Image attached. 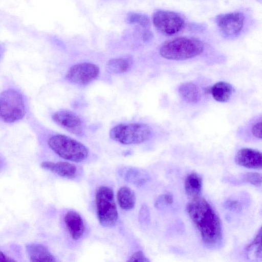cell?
<instances>
[{
	"label": "cell",
	"mask_w": 262,
	"mask_h": 262,
	"mask_svg": "<svg viewBox=\"0 0 262 262\" xmlns=\"http://www.w3.org/2000/svg\"><path fill=\"white\" fill-rule=\"evenodd\" d=\"M186 210L204 244L209 247L219 245L222 239L221 220L210 204L199 196L187 203Z\"/></svg>",
	"instance_id": "cell-1"
},
{
	"label": "cell",
	"mask_w": 262,
	"mask_h": 262,
	"mask_svg": "<svg viewBox=\"0 0 262 262\" xmlns=\"http://www.w3.org/2000/svg\"><path fill=\"white\" fill-rule=\"evenodd\" d=\"M204 49V43L199 39L179 37L164 42L159 52L161 56L165 59L183 60L199 56Z\"/></svg>",
	"instance_id": "cell-2"
},
{
	"label": "cell",
	"mask_w": 262,
	"mask_h": 262,
	"mask_svg": "<svg viewBox=\"0 0 262 262\" xmlns=\"http://www.w3.org/2000/svg\"><path fill=\"white\" fill-rule=\"evenodd\" d=\"M48 145L57 155L70 161L81 162L88 156L89 151L86 146L65 135L52 136L48 140Z\"/></svg>",
	"instance_id": "cell-3"
},
{
	"label": "cell",
	"mask_w": 262,
	"mask_h": 262,
	"mask_svg": "<svg viewBox=\"0 0 262 262\" xmlns=\"http://www.w3.org/2000/svg\"><path fill=\"white\" fill-rule=\"evenodd\" d=\"M95 199L96 213L100 224L104 227L115 226L118 213L113 189L108 186H100L97 190Z\"/></svg>",
	"instance_id": "cell-4"
},
{
	"label": "cell",
	"mask_w": 262,
	"mask_h": 262,
	"mask_svg": "<svg viewBox=\"0 0 262 262\" xmlns=\"http://www.w3.org/2000/svg\"><path fill=\"white\" fill-rule=\"evenodd\" d=\"M151 134L150 127L144 123L120 124L111 129L110 137L122 144H138L148 140Z\"/></svg>",
	"instance_id": "cell-5"
},
{
	"label": "cell",
	"mask_w": 262,
	"mask_h": 262,
	"mask_svg": "<svg viewBox=\"0 0 262 262\" xmlns=\"http://www.w3.org/2000/svg\"><path fill=\"white\" fill-rule=\"evenodd\" d=\"M25 114V105L22 95L13 89H8L0 94V118L6 122L22 119Z\"/></svg>",
	"instance_id": "cell-6"
},
{
	"label": "cell",
	"mask_w": 262,
	"mask_h": 262,
	"mask_svg": "<svg viewBox=\"0 0 262 262\" xmlns=\"http://www.w3.org/2000/svg\"><path fill=\"white\" fill-rule=\"evenodd\" d=\"M152 23L159 32L168 36L178 33L185 26L184 20L180 15L174 12L161 10L155 12Z\"/></svg>",
	"instance_id": "cell-7"
},
{
	"label": "cell",
	"mask_w": 262,
	"mask_h": 262,
	"mask_svg": "<svg viewBox=\"0 0 262 262\" xmlns=\"http://www.w3.org/2000/svg\"><path fill=\"white\" fill-rule=\"evenodd\" d=\"M99 67L92 63L83 62L72 66L66 75L71 83L84 86L96 79L99 75Z\"/></svg>",
	"instance_id": "cell-8"
},
{
	"label": "cell",
	"mask_w": 262,
	"mask_h": 262,
	"mask_svg": "<svg viewBox=\"0 0 262 262\" xmlns=\"http://www.w3.org/2000/svg\"><path fill=\"white\" fill-rule=\"evenodd\" d=\"M245 17L239 12L222 14L216 17V23L221 32L226 36H237L244 25Z\"/></svg>",
	"instance_id": "cell-9"
},
{
	"label": "cell",
	"mask_w": 262,
	"mask_h": 262,
	"mask_svg": "<svg viewBox=\"0 0 262 262\" xmlns=\"http://www.w3.org/2000/svg\"><path fill=\"white\" fill-rule=\"evenodd\" d=\"M52 118L57 125L72 134L80 136L83 133L84 123L74 112L60 111L54 113Z\"/></svg>",
	"instance_id": "cell-10"
},
{
	"label": "cell",
	"mask_w": 262,
	"mask_h": 262,
	"mask_svg": "<svg viewBox=\"0 0 262 262\" xmlns=\"http://www.w3.org/2000/svg\"><path fill=\"white\" fill-rule=\"evenodd\" d=\"M234 160L236 164L247 168L261 169L262 167L261 153L252 148L240 149L236 154Z\"/></svg>",
	"instance_id": "cell-11"
},
{
	"label": "cell",
	"mask_w": 262,
	"mask_h": 262,
	"mask_svg": "<svg viewBox=\"0 0 262 262\" xmlns=\"http://www.w3.org/2000/svg\"><path fill=\"white\" fill-rule=\"evenodd\" d=\"M40 166L44 169L67 179L74 178L78 173L76 166L68 162L45 161L41 163Z\"/></svg>",
	"instance_id": "cell-12"
},
{
	"label": "cell",
	"mask_w": 262,
	"mask_h": 262,
	"mask_svg": "<svg viewBox=\"0 0 262 262\" xmlns=\"http://www.w3.org/2000/svg\"><path fill=\"white\" fill-rule=\"evenodd\" d=\"M64 222L72 239L77 241L83 236L84 224L80 214L74 211H69L64 215Z\"/></svg>",
	"instance_id": "cell-13"
},
{
	"label": "cell",
	"mask_w": 262,
	"mask_h": 262,
	"mask_svg": "<svg viewBox=\"0 0 262 262\" xmlns=\"http://www.w3.org/2000/svg\"><path fill=\"white\" fill-rule=\"evenodd\" d=\"M26 249L30 261L53 262L56 261L55 257L48 248L42 244H28L26 245Z\"/></svg>",
	"instance_id": "cell-14"
},
{
	"label": "cell",
	"mask_w": 262,
	"mask_h": 262,
	"mask_svg": "<svg viewBox=\"0 0 262 262\" xmlns=\"http://www.w3.org/2000/svg\"><path fill=\"white\" fill-rule=\"evenodd\" d=\"M119 172L126 181L136 186H142L149 180V176L145 171L135 167H125Z\"/></svg>",
	"instance_id": "cell-15"
},
{
	"label": "cell",
	"mask_w": 262,
	"mask_h": 262,
	"mask_svg": "<svg viewBox=\"0 0 262 262\" xmlns=\"http://www.w3.org/2000/svg\"><path fill=\"white\" fill-rule=\"evenodd\" d=\"M202 185L203 180L200 175L195 172L188 174L184 183L186 194L191 199L199 197L202 191Z\"/></svg>",
	"instance_id": "cell-16"
},
{
	"label": "cell",
	"mask_w": 262,
	"mask_h": 262,
	"mask_svg": "<svg viewBox=\"0 0 262 262\" xmlns=\"http://www.w3.org/2000/svg\"><path fill=\"white\" fill-rule=\"evenodd\" d=\"M233 92L231 84L224 82L220 81L213 84L210 89V92L215 100L220 102L228 101Z\"/></svg>",
	"instance_id": "cell-17"
},
{
	"label": "cell",
	"mask_w": 262,
	"mask_h": 262,
	"mask_svg": "<svg viewBox=\"0 0 262 262\" xmlns=\"http://www.w3.org/2000/svg\"><path fill=\"white\" fill-rule=\"evenodd\" d=\"M178 91L181 97L189 103H196L201 99L200 89L197 85L192 82H185L181 84Z\"/></svg>",
	"instance_id": "cell-18"
},
{
	"label": "cell",
	"mask_w": 262,
	"mask_h": 262,
	"mask_svg": "<svg viewBox=\"0 0 262 262\" xmlns=\"http://www.w3.org/2000/svg\"><path fill=\"white\" fill-rule=\"evenodd\" d=\"M117 201L119 206L124 210L133 209L136 205L135 192L127 186L121 187L117 192Z\"/></svg>",
	"instance_id": "cell-19"
},
{
	"label": "cell",
	"mask_w": 262,
	"mask_h": 262,
	"mask_svg": "<svg viewBox=\"0 0 262 262\" xmlns=\"http://www.w3.org/2000/svg\"><path fill=\"white\" fill-rule=\"evenodd\" d=\"M132 59L130 57L117 58L110 60L106 66L108 72L121 74L127 72L132 68Z\"/></svg>",
	"instance_id": "cell-20"
},
{
	"label": "cell",
	"mask_w": 262,
	"mask_h": 262,
	"mask_svg": "<svg viewBox=\"0 0 262 262\" xmlns=\"http://www.w3.org/2000/svg\"><path fill=\"white\" fill-rule=\"evenodd\" d=\"M261 229L260 228L253 241L245 248V251L248 258H261Z\"/></svg>",
	"instance_id": "cell-21"
},
{
	"label": "cell",
	"mask_w": 262,
	"mask_h": 262,
	"mask_svg": "<svg viewBox=\"0 0 262 262\" xmlns=\"http://www.w3.org/2000/svg\"><path fill=\"white\" fill-rule=\"evenodd\" d=\"M127 21L131 24H136L144 28H148L150 22L148 17L144 14L137 13H130L127 16Z\"/></svg>",
	"instance_id": "cell-22"
},
{
	"label": "cell",
	"mask_w": 262,
	"mask_h": 262,
	"mask_svg": "<svg viewBox=\"0 0 262 262\" xmlns=\"http://www.w3.org/2000/svg\"><path fill=\"white\" fill-rule=\"evenodd\" d=\"M243 180L255 186H260L261 185V175L258 172L246 173L243 176Z\"/></svg>",
	"instance_id": "cell-23"
},
{
	"label": "cell",
	"mask_w": 262,
	"mask_h": 262,
	"mask_svg": "<svg viewBox=\"0 0 262 262\" xmlns=\"http://www.w3.org/2000/svg\"><path fill=\"white\" fill-rule=\"evenodd\" d=\"M173 202L172 195L169 193H165L158 198L155 204L157 208H161L171 205Z\"/></svg>",
	"instance_id": "cell-24"
},
{
	"label": "cell",
	"mask_w": 262,
	"mask_h": 262,
	"mask_svg": "<svg viewBox=\"0 0 262 262\" xmlns=\"http://www.w3.org/2000/svg\"><path fill=\"white\" fill-rule=\"evenodd\" d=\"M149 259L145 255L142 251H138L134 252L128 259L127 261H140L148 262Z\"/></svg>",
	"instance_id": "cell-25"
},
{
	"label": "cell",
	"mask_w": 262,
	"mask_h": 262,
	"mask_svg": "<svg viewBox=\"0 0 262 262\" xmlns=\"http://www.w3.org/2000/svg\"><path fill=\"white\" fill-rule=\"evenodd\" d=\"M224 205L226 208L233 211L239 212L242 208L240 203L236 200H228L225 202Z\"/></svg>",
	"instance_id": "cell-26"
},
{
	"label": "cell",
	"mask_w": 262,
	"mask_h": 262,
	"mask_svg": "<svg viewBox=\"0 0 262 262\" xmlns=\"http://www.w3.org/2000/svg\"><path fill=\"white\" fill-rule=\"evenodd\" d=\"M251 133L255 137L261 138V122L259 121L255 123L251 128Z\"/></svg>",
	"instance_id": "cell-27"
},
{
	"label": "cell",
	"mask_w": 262,
	"mask_h": 262,
	"mask_svg": "<svg viewBox=\"0 0 262 262\" xmlns=\"http://www.w3.org/2000/svg\"><path fill=\"white\" fill-rule=\"evenodd\" d=\"M149 210L146 206H143L140 209V218L141 219V221L144 222V223H146L148 221V219L149 218Z\"/></svg>",
	"instance_id": "cell-28"
},
{
	"label": "cell",
	"mask_w": 262,
	"mask_h": 262,
	"mask_svg": "<svg viewBox=\"0 0 262 262\" xmlns=\"http://www.w3.org/2000/svg\"><path fill=\"white\" fill-rule=\"evenodd\" d=\"M16 260L7 256L2 251H0V262H13Z\"/></svg>",
	"instance_id": "cell-29"
},
{
	"label": "cell",
	"mask_w": 262,
	"mask_h": 262,
	"mask_svg": "<svg viewBox=\"0 0 262 262\" xmlns=\"http://www.w3.org/2000/svg\"><path fill=\"white\" fill-rule=\"evenodd\" d=\"M152 37V34L148 30L145 31L143 34V38L144 40L148 41Z\"/></svg>",
	"instance_id": "cell-30"
}]
</instances>
